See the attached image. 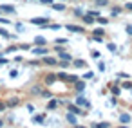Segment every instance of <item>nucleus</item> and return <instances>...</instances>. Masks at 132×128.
Returning <instances> with one entry per match:
<instances>
[{
	"mask_svg": "<svg viewBox=\"0 0 132 128\" xmlns=\"http://www.w3.org/2000/svg\"><path fill=\"white\" fill-rule=\"evenodd\" d=\"M98 69L103 72V70H105V63H103V61H100V63H98Z\"/></svg>",
	"mask_w": 132,
	"mask_h": 128,
	"instance_id": "nucleus-45",
	"label": "nucleus"
},
{
	"mask_svg": "<svg viewBox=\"0 0 132 128\" xmlns=\"http://www.w3.org/2000/svg\"><path fill=\"white\" fill-rule=\"evenodd\" d=\"M119 123L121 124H128L130 123V114H121L119 115Z\"/></svg>",
	"mask_w": 132,
	"mask_h": 128,
	"instance_id": "nucleus-13",
	"label": "nucleus"
},
{
	"mask_svg": "<svg viewBox=\"0 0 132 128\" xmlns=\"http://www.w3.org/2000/svg\"><path fill=\"white\" fill-rule=\"evenodd\" d=\"M110 92H112V94H114V96L118 97V96L121 94V87H119V85H114V87L110 88Z\"/></svg>",
	"mask_w": 132,
	"mask_h": 128,
	"instance_id": "nucleus-19",
	"label": "nucleus"
},
{
	"mask_svg": "<svg viewBox=\"0 0 132 128\" xmlns=\"http://www.w3.org/2000/svg\"><path fill=\"white\" fill-rule=\"evenodd\" d=\"M119 13H121V7H112V9H110V15H112V16H118Z\"/></svg>",
	"mask_w": 132,
	"mask_h": 128,
	"instance_id": "nucleus-26",
	"label": "nucleus"
},
{
	"mask_svg": "<svg viewBox=\"0 0 132 128\" xmlns=\"http://www.w3.org/2000/svg\"><path fill=\"white\" fill-rule=\"evenodd\" d=\"M45 43H47V40L44 36H36L35 38V45H45Z\"/></svg>",
	"mask_w": 132,
	"mask_h": 128,
	"instance_id": "nucleus-14",
	"label": "nucleus"
},
{
	"mask_svg": "<svg viewBox=\"0 0 132 128\" xmlns=\"http://www.w3.org/2000/svg\"><path fill=\"white\" fill-rule=\"evenodd\" d=\"M38 2L45 4V6H53V0H38Z\"/></svg>",
	"mask_w": 132,
	"mask_h": 128,
	"instance_id": "nucleus-38",
	"label": "nucleus"
},
{
	"mask_svg": "<svg viewBox=\"0 0 132 128\" xmlns=\"http://www.w3.org/2000/svg\"><path fill=\"white\" fill-rule=\"evenodd\" d=\"M18 49H20V45H18V47H7V51H6V52H16Z\"/></svg>",
	"mask_w": 132,
	"mask_h": 128,
	"instance_id": "nucleus-35",
	"label": "nucleus"
},
{
	"mask_svg": "<svg viewBox=\"0 0 132 128\" xmlns=\"http://www.w3.org/2000/svg\"><path fill=\"white\" fill-rule=\"evenodd\" d=\"M0 126H4V121H2V119H0Z\"/></svg>",
	"mask_w": 132,
	"mask_h": 128,
	"instance_id": "nucleus-51",
	"label": "nucleus"
},
{
	"mask_svg": "<svg viewBox=\"0 0 132 128\" xmlns=\"http://www.w3.org/2000/svg\"><path fill=\"white\" fill-rule=\"evenodd\" d=\"M51 7H53L54 11H63V9H65V4H53Z\"/></svg>",
	"mask_w": 132,
	"mask_h": 128,
	"instance_id": "nucleus-21",
	"label": "nucleus"
},
{
	"mask_svg": "<svg viewBox=\"0 0 132 128\" xmlns=\"http://www.w3.org/2000/svg\"><path fill=\"white\" fill-rule=\"evenodd\" d=\"M33 54H36V56H45V54H47V47H45V45H38V47L33 49Z\"/></svg>",
	"mask_w": 132,
	"mask_h": 128,
	"instance_id": "nucleus-3",
	"label": "nucleus"
},
{
	"mask_svg": "<svg viewBox=\"0 0 132 128\" xmlns=\"http://www.w3.org/2000/svg\"><path fill=\"white\" fill-rule=\"evenodd\" d=\"M67 110H69V112H74L76 115H80V114H83L78 103H74V105H72V103H71V105H67Z\"/></svg>",
	"mask_w": 132,
	"mask_h": 128,
	"instance_id": "nucleus-7",
	"label": "nucleus"
},
{
	"mask_svg": "<svg viewBox=\"0 0 132 128\" xmlns=\"http://www.w3.org/2000/svg\"><path fill=\"white\" fill-rule=\"evenodd\" d=\"M44 65H49V67H54V65H58V60H54V58H51V56H44Z\"/></svg>",
	"mask_w": 132,
	"mask_h": 128,
	"instance_id": "nucleus-8",
	"label": "nucleus"
},
{
	"mask_svg": "<svg viewBox=\"0 0 132 128\" xmlns=\"http://www.w3.org/2000/svg\"><path fill=\"white\" fill-rule=\"evenodd\" d=\"M87 13L92 15V16H100V11H94V9H92V11H87Z\"/></svg>",
	"mask_w": 132,
	"mask_h": 128,
	"instance_id": "nucleus-44",
	"label": "nucleus"
},
{
	"mask_svg": "<svg viewBox=\"0 0 132 128\" xmlns=\"http://www.w3.org/2000/svg\"><path fill=\"white\" fill-rule=\"evenodd\" d=\"M0 34H2L4 38H13V36H11V34H9V33L6 31V29H0Z\"/></svg>",
	"mask_w": 132,
	"mask_h": 128,
	"instance_id": "nucleus-32",
	"label": "nucleus"
},
{
	"mask_svg": "<svg viewBox=\"0 0 132 128\" xmlns=\"http://www.w3.org/2000/svg\"><path fill=\"white\" fill-rule=\"evenodd\" d=\"M7 108V103H2V101H0V112H4Z\"/></svg>",
	"mask_w": 132,
	"mask_h": 128,
	"instance_id": "nucleus-43",
	"label": "nucleus"
},
{
	"mask_svg": "<svg viewBox=\"0 0 132 128\" xmlns=\"http://www.w3.org/2000/svg\"><path fill=\"white\" fill-rule=\"evenodd\" d=\"M125 9H127V11H130V13H132V2H127V4H125Z\"/></svg>",
	"mask_w": 132,
	"mask_h": 128,
	"instance_id": "nucleus-42",
	"label": "nucleus"
},
{
	"mask_svg": "<svg viewBox=\"0 0 132 128\" xmlns=\"http://www.w3.org/2000/svg\"><path fill=\"white\" fill-rule=\"evenodd\" d=\"M121 87H123V88H130V90H132V83H130V81H125Z\"/></svg>",
	"mask_w": 132,
	"mask_h": 128,
	"instance_id": "nucleus-37",
	"label": "nucleus"
},
{
	"mask_svg": "<svg viewBox=\"0 0 132 128\" xmlns=\"http://www.w3.org/2000/svg\"><path fill=\"white\" fill-rule=\"evenodd\" d=\"M58 65H60L62 69H67V67H71V61H69V60H62V61H58Z\"/></svg>",
	"mask_w": 132,
	"mask_h": 128,
	"instance_id": "nucleus-23",
	"label": "nucleus"
},
{
	"mask_svg": "<svg viewBox=\"0 0 132 128\" xmlns=\"http://www.w3.org/2000/svg\"><path fill=\"white\" fill-rule=\"evenodd\" d=\"M58 79H62V81H67V72L60 70V72H58Z\"/></svg>",
	"mask_w": 132,
	"mask_h": 128,
	"instance_id": "nucleus-28",
	"label": "nucleus"
},
{
	"mask_svg": "<svg viewBox=\"0 0 132 128\" xmlns=\"http://www.w3.org/2000/svg\"><path fill=\"white\" fill-rule=\"evenodd\" d=\"M60 105H62V101H60V99L51 97V99H49V103H47V110H56Z\"/></svg>",
	"mask_w": 132,
	"mask_h": 128,
	"instance_id": "nucleus-2",
	"label": "nucleus"
},
{
	"mask_svg": "<svg viewBox=\"0 0 132 128\" xmlns=\"http://www.w3.org/2000/svg\"><path fill=\"white\" fill-rule=\"evenodd\" d=\"M6 63H7V60H6V58H0V65H6Z\"/></svg>",
	"mask_w": 132,
	"mask_h": 128,
	"instance_id": "nucleus-50",
	"label": "nucleus"
},
{
	"mask_svg": "<svg viewBox=\"0 0 132 128\" xmlns=\"http://www.w3.org/2000/svg\"><path fill=\"white\" fill-rule=\"evenodd\" d=\"M76 103H78V105H80L81 108H87V110H89V108L92 106V105H90V101H89V99H85V97H81V96H80V97L76 99Z\"/></svg>",
	"mask_w": 132,
	"mask_h": 128,
	"instance_id": "nucleus-4",
	"label": "nucleus"
},
{
	"mask_svg": "<svg viewBox=\"0 0 132 128\" xmlns=\"http://www.w3.org/2000/svg\"><path fill=\"white\" fill-rule=\"evenodd\" d=\"M74 15H76V16H83V15H85V13H83V11H81V9H74Z\"/></svg>",
	"mask_w": 132,
	"mask_h": 128,
	"instance_id": "nucleus-40",
	"label": "nucleus"
},
{
	"mask_svg": "<svg viewBox=\"0 0 132 128\" xmlns=\"http://www.w3.org/2000/svg\"><path fill=\"white\" fill-rule=\"evenodd\" d=\"M20 49H22V51H29L31 45H29V43H24V45H20Z\"/></svg>",
	"mask_w": 132,
	"mask_h": 128,
	"instance_id": "nucleus-41",
	"label": "nucleus"
},
{
	"mask_svg": "<svg viewBox=\"0 0 132 128\" xmlns=\"http://www.w3.org/2000/svg\"><path fill=\"white\" fill-rule=\"evenodd\" d=\"M94 2H98V6H107L109 0H94Z\"/></svg>",
	"mask_w": 132,
	"mask_h": 128,
	"instance_id": "nucleus-39",
	"label": "nucleus"
},
{
	"mask_svg": "<svg viewBox=\"0 0 132 128\" xmlns=\"http://www.w3.org/2000/svg\"><path fill=\"white\" fill-rule=\"evenodd\" d=\"M81 20H83V24H87V25H90V24L96 22V18H92V15H89V13H85V15L81 16Z\"/></svg>",
	"mask_w": 132,
	"mask_h": 128,
	"instance_id": "nucleus-11",
	"label": "nucleus"
},
{
	"mask_svg": "<svg viewBox=\"0 0 132 128\" xmlns=\"http://www.w3.org/2000/svg\"><path fill=\"white\" fill-rule=\"evenodd\" d=\"M49 20H51L49 16H36V18H31V24H35V25H42V27H44V25L49 24Z\"/></svg>",
	"mask_w": 132,
	"mask_h": 128,
	"instance_id": "nucleus-1",
	"label": "nucleus"
},
{
	"mask_svg": "<svg viewBox=\"0 0 132 128\" xmlns=\"http://www.w3.org/2000/svg\"><path fill=\"white\" fill-rule=\"evenodd\" d=\"M90 56H92V58H100V52H98V51H92Z\"/></svg>",
	"mask_w": 132,
	"mask_h": 128,
	"instance_id": "nucleus-47",
	"label": "nucleus"
},
{
	"mask_svg": "<svg viewBox=\"0 0 132 128\" xmlns=\"http://www.w3.org/2000/svg\"><path fill=\"white\" fill-rule=\"evenodd\" d=\"M65 27H67V31H71V33H83V31H85L81 25H74V24H67Z\"/></svg>",
	"mask_w": 132,
	"mask_h": 128,
	"instance_id": "nucleus-5",
	"label": "nucleus"
},
{
	"mask_svg": "<svg viewBox=\"0 0 132 128\" xmlns=\"http://www.w3.org/2000/svg\"><path fill=\"white\" fill-rule=\"evenodd\" d=\"M44 27H45V25H44ZM47 27H49V29H54V31H58L62 25H60V24H47Z\"/></svg>",
	"mask_w": 132,
	"mask_h": 128,
	"instance_id": "nucleus-30",
	"label": "nucleus"
},
{
	"mask_svg": "<svg viewBox=\"0 0 132 128\" xmlns=\"http://www.w3.org/2000/svg\"><path fill=\"white\" fill-rule=\"evenodd\" d=\"M31 94H35V96H42V88H40V87H33V88H31Z\"/></svg>",
	"mask_w": 132,
	"mask_h": 128,
	"instance_id": "nucleus-24",
	"label": "nucleus"
},
{
	"mask_svg": "<svg viewBox=\"0 0 132 128\" xmlns=\"http://www.w3.org/2000/svg\"><path fill=\"white\" fill-rule=\"evenodd\" d=\"M33 123H35V124H44V123H45V114H36V115L33 117Z\"/></svg>",
	"mask_w": 132,
	"mask_h": 128,
	"instance_id": "nucleus-10",
	"label": "nucleus"
},
{
	"mask_svg": "<svg viewBox=\"0 0 132 128\" xmlns=\"http://www.w3.org/2000/svg\"><path fill=\"white\" fill-rule=\"evenodd\" d=\"M103 34H105V29H103V27H101V29H94V31H92V36H103Z\"/></svg>",
	"mask_w": 132,
	"mask_h": 128,
	"instance_id": "nucleus-22",
	"label": "nucleus"
},
{
	"mask_svg": "<svg viewBox=\"0 0 132 128\" xmlns=\"http://www.w3.org/2000/svg\"><path fill=\"white\" fill-rule=\"evenodd\" d=\"M42 97H44V99H51V97H53V94H51L49 90H42Z\"/></svg>",
	"mask_w": 132,
	"mask_h": 128,
	"instance_id": "nucleus-29",
	"label": "nucleus"
},
{
	"mask_svg": "<svg viewBox=\"0 0 132 128\" xmlns=\"http://www.w3.org/2000/svg\"><path fill=\"white\" fill-rule=\"evenodd\" d=\"M18 103H20V99H18V97H11V99L7 101V106H9V108H13V106H16Z\"/></svg>",
	"mask_w": 132,
	"mask_h": 128,
	"instance_id": "nucleus-15",
	"label": "nucleus"
},
{
	"mask_svg": "<svg viewBox=\"0 0 132 128\" xmlns=\"http://www.w3.org/2000/svg\"><path fill=\"white\" fill-rule=\"evenodd\" d=\"M107 49H109L110 52H116V43H109V45H107Z\"/></svg>",
	"mask_w": 132,
	"mask_h": 128,
	"instance_id": "nucleus-34",
	"label": "nucleus"
},
{
	"mask_svg": "<svg viewBox=\"0 0 132 128\" xmlns=\"http://www.w3.org/2000/svg\"><path fill=\"white\" fill-rule=\"evenodd\" d=\"M65 43H67L65 38H56V45H65Z\"/></svg>",
	"mask_w": 132,
	"mask_h": 128,
	"instance_id": "nucleus-33",
	"label": "nucleus"
},
{
	"mask_svg": "<svg viewBox=\"0 0 132 128\" xmlns=\"http://www.w3.org/2000/svg\"><path fill=\"white\" fill-rule=\"evenodd\" d=\"M96 22H98L100 25H107V24H109V18H103V16L100 15V16H96Z\"/></svg>",
	"mask_w": 132,
	"mask_h": 128,
	"instance_id": "nucleus-17",
	"label": "nucleus"
},
{
	"mask_svg": "<svg viewBox=\"0 0 132 128\" xmlns=\"http://www.w3.org/2000/svg\"><path fill=\"white\" fill-rule=\"evenodd\" d=\"M0 11H4V13H15V7L13 6H0Z\"/></svg>",
	"mask_w": 132,
	"mask_h": 128,
	"instance_id": "nucleus-16",
	"label": "nucleus"
},
{
	"mask_svg": "<svg viewBox=\"0 0 132 128\" xmlns=\"http://www.w3.org/2000/svg\"><path fill=\"white\" fill-rule=\"evenodd\" d=\"M58 58H60V60H71V54H67L65 51H60V52H58Z\"/></svg>",
	"mask_w": 132,
	"mask_h": 128,
	"instance_id": "nucleus-20",
	"label": "nucleus"
},
{
	"mask_svg": "<svg viewBox=\"0 0 132 128\" xmlns=\"http://www.w3.org/2000/svg\"><path fill=\"white\" fill-rule=\"evenodd\" d=\"M67 81H69V83H76V81H78V76H74V74L69 76V74H67Z\"/></svg>",
	"mask_w": 132,
	"mask_h": 128,
	"instance_id": "nucleus-31",
	"label": "nucleus"
},
{
	"mask_svg": "<svg viewBox=\"0 0 132 128\" xmlns=\"http://www.w3.org/2000/svg\"><path fill=\"white\" fill-rule=\"evenodd\" d=\"M92 126H98V128H109V126H110V123L103 121V123H96V124H92Z\"/></svg>",
	"mask_w": 132,
	"mask_h": 128,
	"instance_id": "nucleus-25",
	"label": "nucleus"
},
{
	"mask_svg": "<svg viewBox=\"0 0 132 128\" xmlns=\"http://www.w3.org/2000/svg\"><path fill=\"white\" fill-rule=\"evenodd\" d=\"M67 123L69 124H74V126L78 124V119H76V114L74 112H67Z\"/></svg>",
	"mask_w": 132,
	"mask_h": 128,
	"instance_id": "nucleus-9",
	"label": "nucleus"
},
{
	"mask_svg": "<svg viewBox=\"0 0 132 128\" xmlns=\"http://www.w3.org/2000/svg\"><path fill=\"white\" fill-rule=\"evenodd\" d=\"M9 76H11V78H16V76H18V70H11Z\"/></svg>",
	"mask_w": 132,
	"mask_h": 128,
	"instance_id": "nucleus-48",
	"label": "nucleus"
},
{
	"mask_svg": "<svg viewBox=\"0 0 132 128\" xmlns=\"http://www.w3.org/2000/svg\"><path fill=\"white\" fill-rule=\"evenodd\" d=\"M72 65H74L76 69H83V67H85V61H83V60H74Z\"/></svg>",
	"mask_w": 132,
	"mask_h": 128,
	"instance_id": "nucleus-18",
	"label": "nucleus"
},
{
	"mask_svg": "<svg viewBox=\"0 0 132 128\" xmlns=\"http://www.w3.org/2000/svg\"><path fill=\"white\" fill-rule=\"evenodd\" d=\"M0 22H2V24H6V25H7V24H11L7 18H2V16H0Z\"/></svg>",
	"mask_w": 132,
	"mask_h": 128,
	"instance_id": "nucleus-49",
	"label": "nucleus"
},
{
	"mask_svg": "<svg viewBox=\"0 0 132 128\" xmlns=\"http://www.w3.org/2000/svg\"><path fill=\"white\" fill-rule=\"evenodd\" d=\"M125 31H127V34H128V36H132V25H127V29H125Z\"/></svg>",
	"mask_w": 132,
	"mask_h": 128,
	"instance_id": "nucleus-46",
	"label": "nucleus"
},
{
	"mask_svg": "<svg viewBox=\"0 0 132 128\" xmlns=\"http://www.w3.org/2000/svg\"><path fill=\"white\" fill-rule=\"evenodd\" d=\"M118 76H119L121 79H127V78H130V76H128L127 72H118Z\"/></svg>",
	"mask_w": 132,
	"mask_h": 128,
	"instance_id": "nucleus-36",
	"label": "nucleus"
},
{
	"mask_svg": "<svg viewBox=\"0 0 132 128\" xmlns=\"http://www.w3.org/2000/svg\"><path fill=\"white\" fill-rule=\"evenodd\" d=\"M56 81H58V74H53L51 72V74L45 76V85H54Z\"/></svg>",
	"mask_w": 132,
	"mask_h": 128,
	"instance_id": "nucleus-6",
	"label": "nucleus"
},
{
	"mask_svg": "<svg viewBox=\"0 0 132 128\" xmlns=\"http://www.w3.org/2000/svg\"><path fill=\"white\" fill-rule=\"evenodd\" d=\"M74 88H76L78 94H81V92L85 90V81H80V79H78V81L74 83Z\"/></svg>",
	"mask_w": 132,
	"mask_h": 128,
	"instance_id": "nucleus-12",
	"label": "nucleus"
},
{
	"mask_svg": "<svg viewBox=\"0 0 132 128\" xmlns=\"http://www.w3.org/2000/svg\"><path fill=\"white\" fill-rule=\"evenodd\" d=\"M92 78H94V72H92V70H87V72L83 74V79H92Z\"/></svg>",
	"mask_w": 132,
	"mask_h": 128,
	"instance_id": "nucleus-27",
	"label": "nucleus"
}]
</instances>
